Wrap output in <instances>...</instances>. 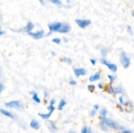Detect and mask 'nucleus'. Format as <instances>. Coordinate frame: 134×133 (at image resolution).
Here are the masks:
<instances>
[{
  "label": "nucleus",
  "instance_id": "f257e3e1",
  "mask_svg": "<svg viewBox=\"0 0 134 133\" xmlns=\"http://www.w3.org/2000/svg\"><path fill=\"white\" fill-rule=\"evenodd\" d=\"M48 28L50 31L59 32L61 33H67L71 30V26L67 24L60 22H55L48 25Z\"/></svg>",
  "mask_w": 134,
  "mask_h": 133
},
{
  "label": "nucleus",
  "instance_id": "f03ea898",
  "mask_svg": "<svg viewBox=\"0 0 134 133\" xmlns=\"http://www.w3.org/2000/svg\"><path fill=\"white\" fill-rule=\"evenodd\" d=\"M104 121H105V124L107 126H108V127L112 128V129H116V130H125V128L124 127L119 125L117 123H115L114 121H112L111 119H110V118H106L105 117V119H104Z\"/></svg>",
  "mask_w": 134,
  "mask_h": 133
},
{
  "label": "nucleus",
  "instance_id": "7ed1b4c3",
  "mask_svg": "<svg viewBox=\"0 0 134 133\" xmlns=\"http://www.w3.org/2000/svg\"><path fill=\"white\" fill-rule=\"evenodd\" d=\"M120 60L123 67H124L125 69H128L130 66V57L127 56L125 52H122L121 53Z\"/></svg>",
  "mask_w": 134,
  "mask_h": 133
},
{
  "label": "nucleus",
  "instance_id": "20e7f679",
  "mask_svg": "<svg viewBox=\"0 0 134 133\" xmlns=\"http://www.w3.org/2000/svg\"><path fill=\"white\" fill-rule=\"evenodd\" d=\"M5 105L6 107L9 108H15L17 110H22L24 108V105L20 101H17L6 102Z\"/></svg>",
  "mask_w": 134,
  "mask_h": 133
},
{
  "label": "nucleus",
  "instance_id": "39448f33",
  "mask_svg": "<svg viewBox=\"0 0 134 133\" xmlns=\"http://www.w3.org/2000/svg\"><path fill=\"white\" fill-rule=\"evenodd\" d=\"M101 63L102 64H104V65H105L109 69V70H111L112 72L116 73V72L117 71V69H118L117 66V65L114 64V63H111L109 62L108 61L104 60V59L101 60Z\"/></svg>",
  "mask_w": 134,
  "mask_h": 133
},
{
  "label": "nucleus",
  "instance_id": "423d86ee",
  "mask_svg": "<svg viewBox=\"0 0 134 133\" xmlns=\"http://www.w3.org/2000/svg\"><path fill=\"white\" fill-rule=\"evenodd\" d=\"M76 23L81 28L84 29L88 26L91 24V21L90 20H81V19H77L75 20Z\"/></svg>",
  "mask_w": 134,
  "mask_h": 133
},
{
  "label": "nucleus",
  "instance_id": "0eeeda50",
  "mask_svg": "<svg viewBox=\"0 0 134 133\" xmlns=\"http://www.w3.org/2000/svg\"><path fill=\"white\" fill-rule=\"evenodd\" d=\"M29 35H30L31 37L34 38L35 39H40L41 38H42L43 36L44 35V31L43 30H40V31H37L36 33H33V32H29L28 33Z\"/></svg>",
  "mask_w": 134,
  "mask_h": 133
},
{
  "label": "nucleus",
  "instance_id": "6e6552de",
  "mask_svg": "<svg viewBox=\"0 0 134 133\" xmlns=\"http://www.w3.org/2000/svg\"><path fill=\"white\" fill-rule=\"evenodd\" d=\"M74 73L77 78H78L81 76H84L86 74V71L84 69H76L74 70Z\"/></svg>",
  "mask_w": 134,
  "mask_h": 133
},
{
  "label": "nucleus",
  "instance_id": "1a4fd4ad",
  "mask_svg": "<svg viewBox=\"0 0 134 133\" xmlns=\"http://www.w3.org/2000/svg\"><path fill=\"white\" fill-rule=\"evenodd\" d=\"M101 79V74L99 73H97L94 74V75H92L90 77L89 80L90 82H96L99 80Z\"/></svg>",
  "mask_w": 134,
  "mask_h": 133
},
{
  "label": "nucleus",
  "instance_id": "9d476101",
  "mask_svg": "<svg viewBox=\"0 0 134 133\" xmlns=\"http://www.w3.org/2000/svg\"><path fill=\"white\" fill-rule=\"evenodd\" d=\"M47 125L48 128L49 129V130H50V131H52V132H53V133L56 132V130H57L56 125H54V123L50 121H47Z\"/></svg>",
  "mask_w": 134,
  "mask_h": 133
},
{
  "label": "nucleus",
  "instance_id": "9b49d317",
  "mask_svg": "<svg viewBox=\"0 0 134 133\" xmlns=\"http://www.w3.org/2000/svg\"><path fill=\"white\" fill-rule=\"evenodd\" d=\"M30 126L31 127L33 128L35 130H38L40 127V125H39V122L37 121L35 119H32L30 123Z\"/></svg>",
  "mask_w": 134,
  "mask_h": 133
},
{
  "label": "nucleus",
  "instance_id": "f8f14e48",
  "mask_svg": "<svg viewBox=\"0 0 134 133\" xmlns=\"http://www.w3.org/2000/svg\"><path fill=\"white\" fill-rule=\"evenodd\" d=\"M0 112L2 113L3 115L8 117H10L11 119H14V116L13 115V113L11 112H9V111L3 110V109H1L0 110Z\"/></svg>",
  "mask_w": 134,
  "mask_h": 133
},
{
  "label": "nucleus",
  "instance_id": "ddd939ff",
  "mask_svg": "<svg viewBox=\"0 0 134 133\" xmlns=\"http://www.w3.org/2000/svg\"><path fill=\"white\" fill-rule=\"evenodd\" d=\"M31 94H32V99L34 100L35 102L37 103V104H39L41 103V99L39 98L37 94L36 93V92H31Z\"/></svg>",
  "mask_w": 134,
  "mask_h": 133
},
{
  "label": "nucleus",
  "instance_id": "4468645a",
  "mask_svg": "<svg viewBox=\"0 0 134 133\" xmlns=\"http://www.w3.org/2000/svg\"><path fill=\"white\" fill-rule=\"evenodd\" d=\"M53 113V112L49 111V112L48 113H39V116L43 119H48L50 116H52V114Z\"/></svg>",
  "mask_w": 134,
  "mask_h": 133
},
{
  "label": "nucleus",
  "instance_id": "2eb2a0df",
  "mask_svg": "<svg viewBox=\"0 0 134 133\" xmlns=\"http://www.w3.org/2000/svg\"><path fill=\"white\" fill-rule=\"evenodd\" d=\"M34 24H32L31 22H29L27 24V26H26V27L25 28H24V31H26V32H31V30L33 29L34 28Z\"/></svg>",
  "mask_w": 134,
  "mask_h": 133
},
{
  "label": "nucleus",
  "instance_id": "dca6fc26",
  "mask_svg": "<svg viewBox=\"0 0 134 133\" xmlns=\"http://www.w3.org/2000/svg\"><path fill=\"white\" fill-rule=\"evenodd\" d=\"M66 104H67V102H66V101H65L64 99H61V101H60V103H59L58 109L59 110H62L64 107L66 105Z\"/></svg>",
  "mask_w": 134,
  "mask_h": 133
},
{
  "label": "nucleus",
  "instance_id": "f3484780",
  "mask_svg": "<svg viewBox=\"0 0 134 133\" xmlns=\"http://www.w3.org/2000/svg\"><path fill=\"white\" fill-rule=\"evenodd\" d=\"M99 113H100L101 116H102V117H106L107 115V110L106 109L104 108V109L101 110Z\"/></svg>",
  "mask_w": 134,
  "mask_h": 133
},
{
  "label": "nucleus",
  "instance_id": "a211bd4d",
  "mask_svg": "<svg viewBox=\"0 0 134 133\" xmlns=\"http://www.w3.org/2000/svg\"><path fill=\"white\" fill-rule=\"evenodd\" d=\"M115 93H123V91H124V90H123V89L120 86H119V87H117V88L115 89Z\"/></svg>",
  "mask_w": 134,
  "mask_h": 133
},
{
  "label": "nucleus",
  "instance_id": "6ab92c4d",
  "mask_svg": "<svg viewBox=\"0 0 134 133\" xmlns=\"http://www.w3.org/2000/svg\"><path fill=\"white\" fill-rule=\"evenodd\" d=\"M50 1L56 5H61V2L60 0H50Z\"/></svg>",
  "mask_w": 134,
  "mask_h": 133
},
{
  "label": "nucleus",
  "instance_id": "aec40b11",
  "mask_svg": "<svg viewBox=\"0 0 134 133\" xmlns=\"http://www.w3.org/2000/svg\"><path fill=\"white\" fill-rule=\"evenodd\" d=\"M119 101H120V103L122 105H124V106H125V105H128V102H125L124 100V98H123L122 97H119Z\"/></svg>",
  "mask_w": 134,
  "mask_h": 133
},
{
  "label": "nucleus",
  "instance_id": "412c9836",
  "mask_svg": "<svg viewBox=\"0 0 134 133\" xmlns=\"http://www.w3.org/2000/svg\"><path fill=\"white\" fill-rule=\"evenodd\" d=\"M108 78H109V80H110V82H111V83H112V82L115 81V79H116V77H115V76H112V75L109 74V75H108Z\"/></svg>",
  "mask_w": 134,
  "mask_h": 133
},
{
  "label": "nucleus",
  "instance_id": "4be33fe9",
  "mask_svg": "<svg viewBox=\"0 0 134 133\" xmlns=\"http://www.w3.org/2000/svg\"><path fill=\"white\" fill-rule=\"evenodd\" d=\"M101 55L103 56H106L107 54V50L106 48H102L101 50Z\"/></svg>",
  "mask_w": 134,
  "mask_h": 133
},
{
  "label": "nucleus",
  "instance_id": "5701e85b",
  "mask_svg": "<svg viewBox=\"0 0 134 133\" xmlns=\"http://www.w3.org/2000/svg\"><path fill=\"white\" fill-rule=\"evenodd\" d=\"M52 41L53 43H56V44H60V43H61V39H59V38H54V39L52 40Z\"/></svg>",
  "mask_w": 134,
  "mask_h": 133
},
{
  "label": "nucleus",
  "instance_id": "b1692460",
  "mask_svg": "<svg viewBox=\"0 0 134 133\" xmlns=\"http://www.w3.org/2000/svg\"><path fill=\"white\" fill-rule=\"evenodd\" d=\"M88 90H89L90 91L92 92L94 90V89H95V85H92V84H91V85H88Z\"/></svg>",
  "mask_w": 134,
  "mask_h": 133
},
{
  "label": "nucleus",
  "instance_id": "393cba45",
  "mask_svg": "<svg viewBox=\"0 0 134 133\" xmlns=\"http://www.w3.org/2000/svg\"><path fill=\"white\" fill-rule=\"evenodd\" d=\"M63 61H64V62L68 63H69V64L72 63V61H71V60L70 58H69V57H64V58L63 59Z\"/></svg>",
  "mask_w": 134,
  "mask_h": 133
},
{
  "label": "nucleus",
  "instance_id": "a878e982",
  "mask_svg": "<svg viewBox=\"0 0 134 133\" xmlns=\"http://www.w3.org/2000/svg\"><path fill=\"white\" fill-rule=\"evenodd\" d=\"M109 93L112 94V95H115V89H113V88L111 86V87H109Z\"/></svg>",
  "mask_w": 134,
  "mask_h": 133
},
{
  "label": "nucleus",
  "instance_id": "bb28decb",
  "mask_svg": "<svg viewBox=\"0 0 134 133\" xmlns=\"http://www.w3.org/2000/svg\"><path fill=\"white\" fill-rule=\"evenodd\" d=\"M88 129L86 126L84 127L81 130V133H88Z\"/></svg>",
  "mask_w": 134,
  "mask_h": 133
},
{
  "label": "nucleus",
  "instance_id": "cd10ccee",
  "mask_svg": "<svg viewBox=\"0 0 134 133\" xmlns=\"http://www.w3.org/2000/svg\"><path fill=\"white\" fill-rule=\"evenodd\" d=\"M47 109L49 111H52V112H54V110H55V108H54V106H52V105H50L49 106H48V107H47Z\"/></svg>",
  "mask_w": 134,
  "mask_h": 133
},
{
  "label": "nucleus",
  "instance_id": "c85d7f7f",
  "mask_svg": "<svg viewBox=\"0 0 134 133\" xmlns=\"http://www.w3.org/2000/svg\"><path fill=\"white\" fill-rule=\"evenodd\" d=\"M96 113H97V110L93 108V109H92V112H91V116H92V117H94V116H95V115L96 114Z\"/></svg>",
  "mask_w": 134,
  "mask_h": 133
},
{
  "label": "nucleus",
  "instance_id": "c756f323",
  "mask_svg": "<svg viewBox=\"0 0 134 133\" xmlns=\"http://www.w3.org/2000/svg\"><path fill=\"white\" fill-rule=\"evenodd\" d=\"M77 82H76L75 80H71V81H69V84H71V85H77Z\"/></svg>",
  "mask_w": 134,
  "mask_h": 133
},
{
  "label": "nucleus",
  "instance_id": "7c9ffc66",
  "mask_svg": "<svg viewBox=\"0 0 134 133\" xmlns=\"http://www.w3.org/2000/svg\"><path fill=\"white\" fill-rule=\"evenodd\" d=\"M55 103H56V101H55L54 99H52L50 102V105H52V106H54V105Z\"/></svg>",
  "mask_w": 134,
  "mask_h": 133
},
{
  "label": "nucleus",
  "instance_id": "2f4dec72",
  "mask_svg": "<svg viewBox=\"0 0 134 133\" xmlns=\"http://www.w3.org/2000/svg\"><path fill=\"white\" fill-rule=\"evenodd\" d=\"M90 61L92 63V64L93 65H95V63H96V60H94V59H92V60H90Z\"/></svg>",
  "mask_w": 134,
  "mask_h": 133
},
{
  "label": "nucleus",
  "instance_id": "473e14b6",
  "mask_svg": "<svg viewBox=\"0 0 134 133\" xmlns=\"http://www.w3.org/2000/svg\"><path fill=\"white\" fill-rule=\"evenodd\" d=\"M3 89H4V88H3V85L1 84H0V93L3 91Z\"/></svg>",
  "mask_w": 134,
  "mask_h": 133
},
{
  "label": "nucleus",
  "instance_id": "72a5a7b5",
  "mask_svg": "<svg viewBox=\"0 0 134 133\" xmlns=\"http://www.w3.org/2000/svg\"><path fill=\"white\" fill-rule=\"evenodd\" d=\"M99 105H94V106L93 108H94V109H95V110H96L98 111V110L99 109Z\"/></svg>",
  "mask_w": 134,
  "mask_h": 133
},
{
  "label": "nucleus",
  "instance_id": "f704fd0d",
  "mask_svg": "<svg viewBox=\"0 0 134 133\" xmlns=\"http://www.w3.org/2000/svg\"><path fill=\"white\" fill-rule=\"evenodd\" d=\"M98 87L99 89H103V88H104V85H103V84H101V83H99V84L98 85Z\"/></svg>",
  "mask_w": 134,
  "mask_h": 133
},
{
  "label": "nucleus",
  "instance_id": "c9c22d12",
  "mask_svg": "<svg viewBox=\"0 0 134 133\" xmlns=\"http://www.w3.org/2000/svg\"><path fill=\"white\" fill-rule=\"evenodd\" d=\"M3 34H5V32L1 29V27H0V36H1V35H3Z\"/></svg>",
  "mask_w": 134,
  "mask_h": 133
},
{
  "label": "nucleus",
  "instance_id": "e433bc0d",
  "mask_svg": "<svg viewBox=\"0 0 134 133\" xmlns=\"http://www.w3.org/2000/svg\"><path fill=\"white\" fill-rule=\"evenodd\" d=\"M122 133H131V131L129 130H124Z\"/></svg>",
  "mask_w": 134,
  "mask_h": 133
},
{
  "label": "nucleus",
  "instance_id": "4c0bfd02",
  "mask_svg": "<svg viewBox=\"0 0 134 133\" xmlns=\"http://www.w3.org/2000/svg\"><path fill=\"white\" fill-rule=\"evenodd\" d=\"M128 31H130L131 33V34H132V29H131V27L130 26H128Z\"/></svg>",
  "mask_w": 134,
  "mask_h": 133
},
{
  "label": "nucleus",
  "instance_id": "58836bf2",
  "mask_svg": "<svg viewBox=\"0 0 134 133\" xmlns=\"http://www.w3.org/2000/svg\"><path fill=\"white\" fill-rule=\"evenodd\" d=\"M48 97V93L47 92H45V99H47Z\"/></svg>",
  "mask_w": 134,
  "mask_h": 133
},
{
  "label": "nucleus",
  "instance_id": "ea45409f",
  "mask_svg": "<svg viewBox=\"0 0 134 133\" xmlns=\"http://www.w3.org/2000/svg\"><path fill=\"white\" fill-rule=\"evenodd\" d=\"M39 1L41 2V3H42V4H44V1H43V0H39Z\"/></svg>",
  "mask_w": 134,
  "mask_h": 133
},
{
  "label": "nucleus",
  "instance_id": "a19ab883",
  "mask_svg": "<svg viewBox=\"0 0 134 133\" xmlns=\"http://www.w3.org/2000/svg\"><path fill=\"white\" fill-rule=\"evenodd\" d=\"M88 133H92L90 130H88Z\"/></svg>",
  "mask_w": 134,
  "mask_h": 133
},
{
  "label": "nucleus",
  "instance_id": "79ce46f5",
  "mask_svg": "<svg viewBox=\"0 0 134 133\" xmlns=\"http://www.w3.org/2000/svg\"><path fill=\"white\" fill-rule=\"evenodd\" d=\"M69 133H74V132H69Z\"/></svg>",
  "mask_w": 134,
  "mask_h": 133
}]
</instances>
